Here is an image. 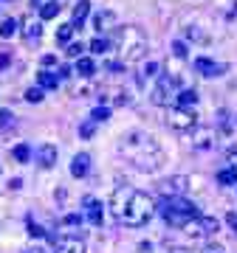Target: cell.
<instances>
[{
	"instance_id": "6da1fadb",
	"label": "cell",
	"mask_w": 237,
	"mask_h": 253,
	"mask_svg": "<svg viewBox=\"0 0 237 253\" xmlns=\"http://www.w3.org/2000/svg\"><path fill=\"white\" fill-rule=\"evenodd\" d=\"M121 152H130L133 163L141 172H158L164 163V149L158 146L153 135H141V132H130L127 138H121Z\"/></svg>"
},
{
	"instance_id": "7a4b0ae2",
	"label": "cell",
	"mask_w": 237,
	"mask_h": 253,
	"mask_svg": "<svg viewBox=\"0 0 237 253\" xmlns=\"http://www.w3.org/2000/svg\"><path fill=\"white\" fill-rule=\"evenodd\" d=\"M116 48H118L124 65L138 62L147 54V37L136 26H124V28H118V34H116Z\"/></svg>"
},
{
	"instance_id": "3957f363",
	"label": "cell",
	"mask_w": 237,
	"mask_h": 253,
	"mask_svg": "<svg viewBox=\"0 0 237 253\" xmlns=\"http://www.w3.org/2000/svg\"><path fill=\"white\" fill-rule=\"evenodd\" d=\"M155 214V203L153 197H147L144 191H133L127 200V208H124V214H121V222L130 228H138V225H147Z\"/></svg>"
},
{
	"instance_id": "277c9868",
	"label": "cell",
	"mask_w": 237,
	"mask_h": 253,
	"mask_svg": "<svg viewBox=\"0 0 237 253\" xmlns=\"http://www.w3.org/2000/svg\"><path fill=\"white\" fill-rule=\"evenodd\" d=\"M161 214H164V219L173 228H186L192 219L201 217L198 214V206L189 203V200H183V197H167L161 203Z\"/></svg>"
},
{
	"instance_id": "5b68a950",
	"label": "cell",
	"mask_w": 237,
	"mask_h": 253,
	"mask_svg": "<svg viewBox=\"0 0 237 253\" xmlns=\"http://www.w3.org/2000/svg\"><path fill=\"white\" fill-rule=\"evenodd\" d=\"M175 96H178V76H161L150 93V101L158 107H170V101H175Z\"/></svg>"
},
{
	"instance_id": "8992f818",
	"label": "cell",
	"mask_w": 237,
	"mask_h": 253,
	"mask_svg": "<svg viewBox=\"0 0 237 253\" xmlns=\"http://www.w3.org/2000/svg\"><path fill=\"white\" fill-rule=\"evenodd\" d=\"M164 121H167V126H173L178 132H186V129H195L198 126V116L186 107H170Z\"/></svg>"
},
{
	"instance_id": "52a82bcc",
	"label": "cell",
	"mask_w": 237,
	"mask_h": 253,
	"mask_svg": "<svg viewBox=\"0 0 237 253\" xmlns=\"http://www.w3.org/2000/svg\"><path fill=\"white\" fill-rule=\"evenodd\" d=\"M195 71L201 73V76H206V79H212V76H223V73H226V65L215 62L209 56H198V59H195Z\"/></svg>"
},
{
	"instance_id": "ba28073f",
	"label": "cell",
	"mask_w": 237,
	"mask_h": 253,
	"mask_svg": "<svg viewBox=\"0 0 237 253\" xmlns=\"http://www.w3.org/2000/svg\"><path fill=\"white\" fill-rule=\"evenodd\" d=\"M130 194H133V189H130V186H118V189L113 191V197H110V211H113L116 217H121V214H124Z\"/></svg>"
},
{
	"instance_id": "9c48e42d",
	"label": "cell",
	"mask_w": 237,
	"mask_h": 253,
	"mask_svg": "<svg viewBox=\"0 0 237 253\" xmlns=\"http://www.w3.org/2000/svg\"><path fill=\"white\" fill-rule=\"evenodd\" d=\"M186 189H189V177H186V174H175V177H170V180L164 183V191L170 197H181Z\"/></svg>"
},
{
	"instance_id": "30bf717a",
	"label": "cell",
	"mask_w": 237,
	"mask_h": 253,
	"mask_svg": "<svg viewBox=\"0 0 237 253\" xmlns=\"http://www.w3.org/2000/svg\"><path fill=\"white\" fill-rule=\"evenodd\" d=\"M85 211H88V222H91L93 228H99V225H102V219H105L99 200H96V197H85Z\"/></svg>"
},
{
	"instance_id": "8fae6325",
	"label": "cell",
	"mask_w": 237,
	"mask_h": 253,
	"mask_svg": "<svg viewBox=\"0 0 237 253\" xmlns=\"http://www.w3.org/2000/svg\"><path fill=\"white\" fill-rule=\"evenodd\" d=\"M37 161H40V166L51 169L57 163V146L54 144H40L37 146Z\"/></svg>"
},
{
	"instance_id": "7c38bea8",
	"label": "cell",
	"mask_w": 237,
	"mask_h": 253,
	"mask_svg": "<svg viewBox=\"0 0 237 253\" xmlns=\"http://www.w3.org/2000/svg\"><path fill=\"white\" fill-rule=\"evenodd\" d=\"M88 169H91V155H88V152L73 155V161H71V174H73V177H85Z\"/></svg>"
},
{
	"instance_id": "4fadbf2b",
	"label": "cell",
	"mask_w": 237,
	"mask_h": 253,
	"mask_svg": "<svg viewBox=\"0 0 237 253\" xmlns=\"http://www.w3.org/2000/svg\"><path fill=\"white\" fill-rule=\"evenodd\" d=\"M37 87H43V90H57V87H59V73H51V71L37 73Z\"/></svg>"
},
{
	"instance_id": "5bb4252c",
	"label": "cell",
	"mask_w": 237,
	"mask_h": 253,
	"mask_svg": "<svg viewBox=\"0 0 237 253\" xmlns=\"http://www.w3.org/2000/svg\"><path fill=\"white\" fill-rule=\"evenodd\" d=\"M113 26H116V14H113V11H99V14L93 17V28H96V31H110Z\"/></svg>"
},
{
	"instance_id": "9a60e30c",
	"label": "cell",
	"mask_w": 237,
	"mask_h": 253,
	"mask_svg": "<svg viewBox=\"0 0 237 253\" xmlns=\"http://www.w3.org/2000/svg\"><path fill=\"white\" fill-rule=\"evenodd\" d=\"M57 253H85V245L79 239H73V236H65L57 245Z\"/></svg>"
},
{
	"instance_id": "2e32d148",
	"label": "cell",
	"mask_w": 237,
	"mask_h": 253,
	"mask_svg": "<svg viewBox=\"0 0 237 253\" xmlns=\"http://www.w3.org/2000/svg\"><path fill=\"white\" fill-rule=\"evenodd\" d=\"M88 11H91V0H79L76 6H73V17H71V26H82L85 17H88Z\"/></svg>"
},
{
	"instance_id": "e0dca14e",
	"label": "cell",
	"mask_w": 237,
	"mask_h": 253,
	"mask_svg": "<svg viewBox=\"0 0 237 253\" xmlns=\"http://www.w3.org/2000/svg\"><path fill=\"white\" fill-rule=\"evenodd\" d=\"M195 222L201 228V236H212L220 231V219H215V217H198Z\"/></svg>"
},
{
	"instance_id": "ac0fdd59",
	"label": "cell",
	"mask_w": 237,
	"mask_h": 253,
	"mask_svg": "<svg viewBox=\"0 0 237 253\" xmlns=\"http://www.w3.org/2000/svg\"><path fill=\"white\" fill-rule=\"evenodd\" d=\"M175 104H178V107H195V104H198V93L192 90V87H186V90H178V96H175Z\"/></svg>"
},
{
	"instance_id": "d6986e66",
	"label": "cell",
	"mask_w": 237,
	"mask_h": 253,
	"mask_svg": "<svg viewBox=\"0 0 237 253\" xmlns=\"http://www.w3.org/2000/svg\"><path fill=\"white\" fill-rule=\"evenodd\" d=\"M76 73L85 76V79H91L93 73H96V65H93L91 56H79V59H76Z\"/></svg>"
},
{
	"instance_id": "ffe728a7",
	"label": "cell",
	"mask_w": 237,
	"mask_h": 253,
	"mask_svg": "<svg viewBox=\"0 0 237 253\" xmlns=\"http://www.w3.org/2000/svg\"><path fill=\"white\" fill-rule=\"evenodd\" d=\"M17 34V20L14 17H3L0 20V40H9Z\"/></svg>"
},
{
	"instance_id": "44dd1931",
	"label": "cell",
	"mask_w": 237,
	"mask_h": 253,
	"mask_svg": "<svg viewBox=\"0 0 237 253\" xmlns=\"http://www.w3.org/2000/svg\"><path fill=\"white\" fill-rule=\"evenodd\" d=\"M23 34H26L28 40H37V37L43 34V26H40L34 17H26L23 20Z\"/></svg>"
},
{
	"instance_id": "7402d4cb",
	"label": "cell",
	"mask_w": 237,
	"mask_h": 253,
	"mask_svg": "<svg viewBox=\"0 0 237 253\" xmlns=\"http://www.w3.org/2000/svg\"><path fill=\"white\" fill-rule=\"evenodd\" d=\"M218 183L220 186H237V169L235 166H226L218 172Z\"/></svg>"
},
{
	"instance_id": "603a6c76",
	"label": "cell",
	"mask_w": 237,
	"mask_h": 253,
	"mask_svg": "<svg viewBox=\"0 0 237 253\" xmlns=\"http://www.w3.org/2000/svg\"><path fill=\"white\" fill-rule=\"evenodd\" d=\"M11 158H14L17 163H28V161H31V146H28V144H17L14 149H11Z\"/></svg>"
},
{
	"instance_id": "cb8c5ba5",
	"label": "cell",
	"mask_w": 237,
	"mask_h": 253,
	"mask_svg": "<svg viewBox=\"0 0 237 253\" xmlns=\"http://www.w3.org/2000/svg\"><path fill=\"white\" fill-rule=\"evenodd\" d=\"M57 14H59V3H57V0H48V3L40 6V17L43 20H54Z\"/></svg>"
},
{
	"instance_id": "d4e9b609",
	"label": "cell",
	"mask_w": 237,
	"mask_h": 253,
	"mask_svg": "<svg viewBox=\"0 0 237 253\" xmlns=\"http://www.w3.org/2000/svg\"><path fill=\"white\" fill-rule=\"evenodd\" d=\"M110 45H113V42H110V40H105V37H96V40H93V42H91V51H93V54H108V51H110Z\"/></svg>"
},
{
	"instance_id": "484cf974",
	"label": "cell",
	"mask_w": 237,
	"mask_h": 253,
	"mask_svg": "<svg viewBox=\"0 0 237 253\" xmlns=\"http://www.w3.org/2000/svg\"><path fill=\"white\" fill-rule=\"evenodd\" d=\"M73 37V26L71 23H62V26L57 28V42H71Z\"/></svg>"
},
{
	"instance_id": "4316f807",
	"label": "cell",
	"mask_w": 237,
	"mask_h": 253,
	"mask_svg": "<svg viewBox=\"0 0 237 253\" xmlns=\"http://www.w3.org/2000/svg\"><path fill=\"white\" fill-rule=\"evenodd\" d=\"M195 146H198V149H209L212 146V129H201L198 138H195Z\"/></svg>"
},
{
	"instance_id": "83f0119b",
	"label": "cell",
	"mask_w": 237,
	"mask_h": 253,
	"mask_svg": "<svg viewBox=\"0 0 237 253\" xmlns=\"http://www.w3.org/2000/svg\"><path fill=\"white\" fill-rule=\"evenodd\" d=\"M110 118V107H96L91 113V121H96V124H102V121H108Z\"/></svg>"
},
{
	"instance_id": "f1b7e54d",
	"label": "cell",
	"mask_w": 237,
	"mask_h": 253,
	"mask_svg": "<svg viewBox=\"0 0 237 253\" xmlns=\"http://www.w3.org/2000/svg\"><path fill=\"white\" fill-rule=\"evenodd\" d=\"M93 129H96V121H85V124H79V135L93 138Z\"/></svg>"
},
{
	"instance_id": "f546056e",
	"label": "cell",
	"mask_w": 237,
	"mask_h": 253,
	"mask_svg": "<svg viewBox=\"0 0 237 253\" xmlns=\"http://www.w3.org/2000/svg\"><path fill=\"white\" fill-rule=\"evenodd\" d=\"M26 101H43V87H28L26 90Z\"/></svg>"
},
{
	"instance_id": "4dcf8cb0",
	"label": "cell",
	"mask_w": 237,
	"mask_h": 253,
	"mask_svg": "<svg viewBox=\"0 0 237 253\" xmlns=\"http://www.w3.org/2000/svg\"><path fill=\"white\" fill-rule=\"evenodd\" d=\"M173 54L178 56V59H183V56H186V42H181V40H175V42H173Z\"/></svg>"
},
{
	"instance_id": "1f68e13d",
	"label": "cell",
	"mask_w": 237,
	"mask_h": 253,
	"mask_svg": "<svg viewBox=\"0 0 237 253\" xmlns=\"http://www.w3.org/2000/svg\"><path fill=\"white\" fill-rule=\"evenodd\" d=\"M82 51H85V48H82V42H71L65 54H68V56H73V59H79V54H82Z\"/></svg>"
},
{
	"instance_id": "d6a6232c",
	"label": "cell",
	"mask_w": 237,
	"mask_h": 253,
	"mask_svg": "<svg viewBox=\"0 0 237 253\" xmlns=\"http://www.w3.org/2000/svg\"><path fill=\"white\" fill-rule=\"evenodd\" d=\"M28 236H31V239H40V236H46V228L43 225H34V222H28Z\"/></svg>"
},
{
	"instance_id": "836d02e7",
	"label": "cell",
	"mask_w": 237,
	"mask_h": 253,
	"mask_svg": "<svg viewBox=\"0 0 237 253\" xmlns=\"http://www.w3.org/2000/svg\"><path fill=\"white\" fill-rule=\"evenodd\" d=\"M155 71H158V65H155V62H147L144 68H141V79H147V76H155Z\"/></svg>"
},
{
	"instance_id": "e575fe53",
	"label": "cell",
	"mask_w": 237,
	"mask_h": 253,
	"mask_svg": "<svg viewBox=\"0 0 237 253\" xmlns=\"http://www.w3.org/2000/svg\"><path fill=\"white\" fill-rule=\"evenodd\" d=\"M186 37H189V40H198V42H206V37L201 34V31H198V28H186Z\"/></svg>"
},
{
	"instance_id": "d590c367",
	"label": "cell",
	"mask_w": 237,
	"mask_h": 253,
	"mask_svg": "<svg viewBox=\"0 0 237 253\" xmlns=\"http://www.w3.org/2000/svg\"><path fill=\"white\" fill-rule=\"evenodd\" d=\"M11 124V113L9 110H0V129H6Z\"/></svg>"
},
{
	"instance_id": "8d00e7d4",
	"label": "cell",
	"mask_w": 237,
	"mask_h": 253,
	"mask_svg": "<svg viewBox=\"0 0 237 253\" xmlns=\"http://www.w3.org/2000/svg\"><path fill=\"white\" fill-rule=\"evenodd\" d=\"M201 253H226V248H223V245H218V242H215V245H206V248H203Z\"/></svg>"
},
{
	"instance_id": "74e56055",
	"label": "cell",
	"mask_w": 237,
	"mask_h": 253,
	"mask_svg": "<svg viewBox=\"0 0 237 253\" xmlns=\"http://www.w3.org/2000/svg\"><path fill=\"white\" fill-rule=\"evenodd\" d=\"M40 62H43V68H51V65H57V56H54V54H46Z\"/></svg>"
},
{
	"instance_id": "f35d334b",
	"label": "cell",
	"mask_w": 237,
	"mask_h": 253,
	"mask_svg": "<svg viewBox=\"0 0 237 253\" xmlns=\"http://www.w3.org/2000/svg\"><path fill=\"white\" fill-rule=\"evenodd\" d=\"M226 222H229V225H232V228H235V234H237V214H235V211H229Z\"/></svg>"
},
{
	"instance_id": "ab89813d",
	"label": "cell",
	"mask_w": 237,
	"mask_h": 253,
	"mask_svg": "<svg viewBox=\"0 0 237 253\" xmlns=\"http://www.w3.org/2000/svg\"><path fill=\"white\" fill-rule=\"evenodd\" d=\"M76 222H79V214H68L65 217V225H76Z\"/></svg>"
},
{
	"instance_id": "60d3db41",
	"label": "cell",
	"mask_w": 237,
	"mask_h": 253,
	"mask_svg": "<svg viewBox=\"0 0 237 253\" xmlns=\"http://www.w3.org/2000/svg\"><path fill=\"white\" fill-rule=\"evenodd\" d=\"M20 186H23V180H20V177H14V180H11V183H9V189H14V191H17V189H20Z\"/></svg>"
},
{
	"instance_id": "b9f144b4",
	"label": "cell",
	"mask_w": 237,
	"mask_h": 253,
	"mask_svg": "<svg viewBox=\"0 0 237 253\" xmlns=\"http://www.w3.org/2000/svg\"><path fill=\"white\" fill-rule=\"evenodd\" d=\"M9 65V54H0V68H6Z\"/></svg>"
},
{
	"instance_id": "7bdbcfd3",
	"label": "cell",
	"mask_w": 237,
	"mask_h": 253,
	"mask_svg": "<svg viewBox=\"0 0 237 253\" xmlns=\"http://www.w3.org/2000/svg\"><path fill=\"white\" fill-rule=\"evenodd\" d=\"M23 253H46V251H43V248H37V245H34V248H28V251H23Z\"/></svg>"
},
{
	"instance_id": "ee69618b",
	"label": "cell",
	"mask_w": 237,
	"mask_h": 253,
	"mask_svg": "<svg viewBox=\"0 0 237 253\" xmlns=\"http://www.w3.org/2000/svg\"><path fill=\"white\" fill-rule=\"evenodd\" d=\"M170 253H189L186 248H175V251H170Z\"/></svg>"
},
{
	"instance_id": "f6af8a7d",
	"label": "cell",
	"mask_w": 237,
	"mask_h": 253,
	"mask_svg": "<svg viewBox=\"0 0 237 253\" xmlns=\"http://www.w3.org/2000/svg\"><path fill=\"white\" fill-rule=\"evenodd\" d=\"M31 6H43V0H31Z\"/></svg>"
}]
</instances>
